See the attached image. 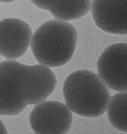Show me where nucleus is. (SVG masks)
Masks as SVG:
<instances>
[{
	"mask_svg": "<svg viewBox=\"0 0 127 134\" xmlns=\"http://www.w3.org/2000/svg\"><path fill=\"white\" fill-rule=\"evenodd\" d=\"M54 73L42 65L17 60L0 62V116H16L28 105L43 102L54 90Z\"/></svg>",
	"mask_w": 127,
	"mask_h": 134,
	"instance_id": "obj_1",
	"label": "nucleus"
},
{
	"mask_svg": "<svg viewBox=\"0 0 127 134\" xmlns=\"http://www.w3.org/2000/svg\"><path fill=\"white\" fill-rule=\"evenodd\" d=\"M77 41V31L71 24L52 20L43 23L34 32L31 47L40 65L56 68L69 62Z\"/></svg>",
	"mask_w": 127,
	"mask_h": 134,
	"instance_id": "obj_2",
	"label": "nucleus"
},
{
	"mask_svg": "<svg viewBox=\"0 0 127 134\" xmlns=\"http://www.w3.org/2000/svg\"><path fill=\"white\" fill-rule=\"evenodd\" d=\"M63 95L67 106L74 113L97 118L106 112L110 93L98 76L89 70H78L65 79Z\"/></svg>",
	"mask_w": 127,
	"mask_h": 134,
	"instance_id": "obj_3",
	"label": "nucleus"
},
{
	"mask_svg": "<svg viewBox=\"0 0 127 134\" xmlns=\"http://www.w3.org/2000/svg\"><path fill=\"white\" fill-rule=\"evenodd\" d=\"M29 120L35 134H66L71 127L73 114L62 102L43 101L33 108Z\"/></svg>",
	"mask_w": 127,
	"mask_h": 134,
	"instance_id": "obj_4",
	"label": "nucleus"
},
{
	"mask_svg": "<svg viewBox=\"0 0 127 134\" xmlns=\"http://www.w3.org/2000/svg\"><path fill=\"white\" fill-rule=\"evenodd\" d=\"M97 71L106 87L126 92L127 44L119 43L106 48L98 59Z\"/></svg>",
	"mask_w": 127,
	"mask_h": 134,
	"instance_id": "obj_5",
	"label": "nucleus"
},
{
	"mask_svg": "<svg viewBox=\"0 0 127 134\" xmlns=\"http://www.w3.org/2000/svg\"><path fill=\"white\" fill-rule=\"evenodd\" d=\"M32 38L27 23L16 18L0 21V55L6 59H16L25 54Z\"/></svg>",
	"mask_w": 127,
	"mask_h": 134,
	"instance_id": "obj_6",
	"label": "nucleus"
},
{
	"mask_svg": "<svg viewBox=\"0 0 127 134\" xmlns=\"http://www.w3.org/2000/svg\"><path fill=\"white\" fill-rule=\"evenodd\" d=\"M91 12L95 24L101 30L126 35L127 0H93Z\"/></svg>",
	"mask_w": 127,
	"mask_h": 134,
	"instance_id": "obj_7",
	"label": "nucleus"
},
{
	"mask_svg": "<svg viewBox=\"0 0 127 134\" xmlns=\"http://www.w3.org/2000/svg\"><path fill=\"white\" fill-rule=\"evenodd\" d=\"M36 7L47 10L57 19H80L89 12L90 0H30Z\"/></svg>",
	"mask_w": 127,
	"mask_h": 134,
	"instance_id": "obj_8",
	"label": "nucleus"
},
{
	"mask_svg": "<svg viewBox=\"0 0 127 134\" xmlns=\"http://www.w3.org/2000/svg\"><path fill=\"white\" fill-rule=\"evenodd\" d=\"M126 92H120L111 97L107 105V116L116 130L126 132Z\"/></svg>",
	"mask_w": 127,
	"mask_h": 134,
	"instance_id": "obj_9",
	"label": "nucleus"
},
{
	"mask_svg": "<svg viewBox=\"0 0 127 134\" xmlns=\"http://www.w3.org/2000/svg\"><path fill=\"white\" fill-rule=\"evenodd\" d=\"M0 134H8L7 128L1 120H0Z\"/></svg>",
	"mask_w": 127,
	"mask_h": 134,
	"instance_id": "obj_10",
	"label": "nucleus"
},
{
	"mask_svg": "<svg viewBox=\"0 0 127 134\" xmlns=\"http://www.w3.org/2000/svg\"><path fill=\"white\" fill-rule=\"evenodd\" d=\"M15 0H0V2L4 3H11L14 1Z\"/></svg>",
	"mask_w": 127,
	"mask_h": 134,
	"instance_id": "obj_11",
	"label": "nucleus"
}]
</instances>
